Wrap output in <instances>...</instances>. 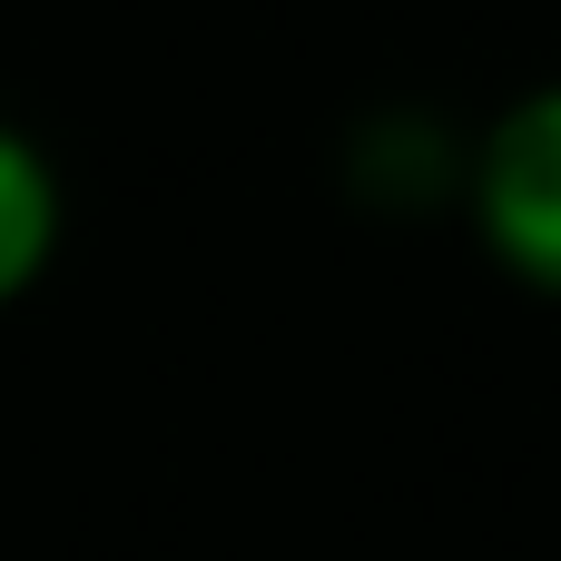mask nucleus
I'll return each mask as SVG.
<instances>
[{
  "instance_id": "nucleus-2",
  "label": "nucleus",
  "mask_w": 561,
  "mask_h": 561,
  "mask_svg": "<svg viewBox=\"0 0 561 561\" xmlns=\"http://www.w3.org/2000/svg\"><path fill=\"white\" fill-rule=\"evenodd\" d=\"M59 237H69V187H59L49 148L0 118V316L59 266Z\"/></svg>"
},
{
  "instance_id": "nucleus-1",
  "label": "nucleus",
  "mask_w": 561,
  "mask_h": 561,
  "mask_svg": "<svg viewBox=\"0 0 561 561\" xmlns=\"http://www.w3.org/2000/svg\"><path fill=\"white\" fill-rule=\"evenodd\" d=\"M454 207H463L473 247L523 296H552L561 286V89H513L483 118V138H463Z\"/></svg>"
}]
</instances>
